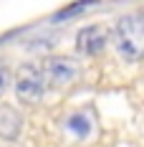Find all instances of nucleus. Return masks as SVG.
I'll return each instance as SVG.
<instances>
[{
  "mask_svg": "<svg viewBox=\"0 0 144 147\" xmlns=\"http://www.w3.org/2000/svg\"><path fill=\"white\" fill-rule=\"evenodd\" d=\"M139 18H142V20H144V8H142V10H139Z\"/></svg>",
  "mask_w": 144,
  "mask_h": 147,
  "instance_id": "nucleus-9",
  "label": "nucleus"
},
{
  "mask_svg": "<svg viewBox=\"0 0 144 147\" xmlns=\"http://www.w3.org/2000/svg\"><path fill=\"white\" fill-rule=\"evenodd\" d=\"M66 124H68V129H71L76 137H86V134L91 132V119H88V114H84V112L71 114Z\"/></svg>",
  "mask_w": 144,
  "mask_h": 147,
  "instance_id": "nucleus-7",
  "label": "nucleus"
},
{
  "mask_svg": "<svg viewBox=\"0 0 144 147\" xmlns=\"http://www.w3.org/2000/svg\"><path fill=\"white\" fill-rule=\"evenodd\" d=\"M46 71L41 63H23L18 71H15V96L23 104H38L46 94Z\"/></svg>",
  "mask_w": 144,
  "mask_h": 147,
  "instance_id": "nucleus-2",
  "label": "nucleus"
},
{
  "mask_svg": "<svg viewBox=\"0 0 144 147\" xmlns=\"http://www.w3.org/2000/svg\"><path fill=\"white\" fill-rule=\"evenodd\" d=\"M111 41H114L116 53L129 63L144 59V20L139 18V13L124 15L119 18L111 28Z\"/></svg>",
  "mask_w": 144,
  "mask_h": 147,
  "instance_id": "nucleus-1",
  "label": "nucleus"
},
{
  "mask_svg": "<svg viewBox=\"0 0 144 147\" xmlns=\"http://www.w3.org/2000/svg\"><path fill=\"white\" fill-rule=\"evenodd\" d=\"M109 38H111V33L104 28L101 23H91V26H86V28L78 30V36H76V51H78L81 56L96 59V56L104 53Z\"/></svg>",
  "mask_w": 144,
  "mask_h": 147,
  "instance_id": "nucleus-3",
  "label": "nucleus"
},
{
  "mask_svg": "<svg viewBox=\"0 0 144 147\" xmlns=\"http://www.w3.org/2000/svg\"><path fill=\"white\" fill-rule=\"evenodd\" d=\"M43 71H46V79H48L51 86H68L81 74L78 63L73 59H68V56H51V59H46Z\"/></svg>",
  "mask_w": 144,
  "mask_h": 147,
  "instance_id": "nucleus-4",
  "label": "nucleus"
},
{
  "mask_svg": "<svg viewBox=\"0 0 144 147\" xmlns=\"http://www.w3.org/2000/svg\"><path fill=\"white\" fill-rule=\"evenodd\" d=\"M99 0H76V3H71V5H66V8H61L51 20L53 23H58V20H68V18H73V15H78V13H84L86 8H91V5H96Z\"/></svg>",
  "mask_w": 144,
  "mask_h": 147,
  "instance_id": "nucleus-6",
  "label": "nucleus"
},
{
  "mask_svg": "<svg viewBox=\"0 0 144 147\" xmlns=\"http://www.w3.org/2000/svg\"><path fill=\"white\" fill-rule=\"evenodd\" d=\"M20 129H23V117H20V112L13 109L10 104H0V140L13 142V140H18Z\"/></svg>",
  "mask_w": 144,
  "mask_h": 147,
  "instance_id": "nucleus-5",
  "label": "nucleus"
},
{
  "mask_svg": "<svg viewBox=\"0 0 144 147\" xmlns=\"http://www.w3.org/2000/svg\"><path fill=\"white\" fill-rule=\"evenodd\" d=\"M8 81H10V74H8V69L0 63V96L5 94V89H8Z\"/></svg>",
  "mask_w": 144,
  "mask_h": 147,
  "instance_id": "nucleus-8",
  "label": "nucleus"
}]
</instances>
